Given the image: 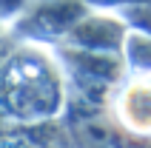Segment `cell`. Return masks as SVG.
Segmentation results:
<instances>
[{
	"label": "cell",
	"mask_w": 151,
	"mask_h": 148,
	"mask_svg": "<svg viewBox=\"0 0 151 148\" xmlns=\"http://www.w3.org/2000/svg\"><path fill=\"white\" fill-rule=\"evenodd\" d=\"M88 14L86 0H46L40 6H34L29 14H20L17 32L34 40H60L66 37L80 17Z\"/></svg>",
	"instance_id": "cell-1"
},
{
	"label": "cell",
	"mask_w": 151,
	"mask_h": 148,
	"mask_svg": "<svg viewBox=\"0 0 151 148\" xmlns=\"http://www.w3.org/2000/svg\"><path fill=\"white\" fill-rule=\"evenodd\" d=\"M128 34V26L120 17L109 14H86L74 23V29L66 34V40L77 49L88 51H109V54H123V40Z\"/></svg>",
	"instance_id": "cell-2"
},
{
	"label": "cell",
	"mask_w": 151,
	"mask_h": 148,
	"mask_svg": "<svg viewBox=\"0 0 151 148\" xmlns=\"http://www.w3.org/2000/svg\"><path fill=\"white\" fill-rule=\"evenodd\" d=\"M120 125L137 134H151V71H140L117 97Z\"/></svg>",
	"instance_id": "cell-3"
},
{
	"label": "cell",
	"mask_w": 151,
	"mask_h": 148,
	"mask_svg": "<svg viewBox=\"0 0 151 148\" xmlns=\"http://www.w3.org/2000/svg\"><path fill=\"white\" fill-rule=\"evenodd\" d=\"M68 68L74 71L77 80L83 83H117L126 71V60L123 54H109V51H88V49H71L63 51Z\"/></svg>",
	"instance_id": "cell-4"
},
{
	"label": "cell",
	"mask_w": 151,
	"mask_h": 148,
	"mask_svg": "<svg viewBox=\"0 0 151 148\" xmlns=\"http://www.w3.org/2000/svg\"><path fill=\"white\" fill-rule=\"evenodd\" d=\"M123 60L134 71H151V37L128 29L123 40Z\"/></svg>",
	"instance_id": "cell-5"
},
{
	"label": "cell",
	"mask_w": 151,
	"mask_h": 148,
	"mask_svg": "<svg viewBox=\"0 0 151 148\" xmlns=\"http://www.w3.org/2000/svg\"><path fill=\"white\" fill-rule=\"evenodd\" d=\"M120 20L131 29V32L148 34L151 37V0L148 3H131V6L120 9Z\"/></svg>",
	"instance_id": "cell-6"
},
{
	"label": "cell",
	"mask_w": 151,
	"mask_h": 148,
	"mask_svg": "<svg viewBox=\"0 0 151 148\" xmlns=\"http://www.w3.org/2000/svg\"><path fill=\"white\" fill-rule=\"evenodd\" d=\"M109 142L111 148H151V134H137V131H128V128L117 125V131Z\"/></svg>",
	"instance_id": "cell-7"
},
{
	"label": "cell",
	"mask_w": 151,
	"mask_h": 148,
	"mask_svg": "<svg viewBox=\"0 0 151 148\" xmlns=\"http://www.w3.org/2000/svg\"><path fill=\"white\" fill-rule=\"evenodd\" d=\"M32 0H0V20H14L26 11Z\"/></svg>",
	"instance_id": "cell-8"
},
{
	"label": "cell",
	"mask_w": 151,
	"mask_h": 148,
	"mask_svg": "<svg viewBox=\"0 0 151 148\" xmlns=\"http://www.w3.org/2000/svg\"><path fill=\"white\" fill-rule=\"evenodd\" d=\"M88 6H100V9H123L131 3H148V0H86Z\"/></svg>",
	"instance_id": "cell-9"
}]
</instances>
